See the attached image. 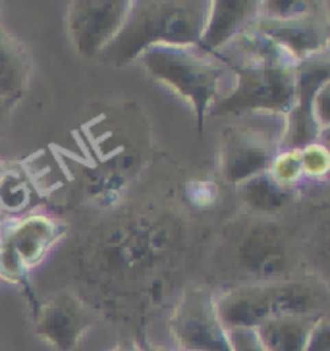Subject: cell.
I'll return each instance as SVG.
<instances>
[{"instance_id": "cell-1", "label": "cell", "mask_w": 330, "mask_h": 351, "mask_svg": "<svg viewBox=\"0 0 330 351\" xmlns=\"http://www.w3.org/2000/svg\"><path fill=\"white\" fill-rule=\"evenodd\" d=\"M218 56L230 66L234 85L230 95L215 106V110L236 116H286L290 112L296 101L299 64L259 32L255 21L218 52Z\"/></svg>"}, {"instance_id": "cell-2", "label": "cell", "mask_w": 330, "mask_h": 351, "mask_svg": "<svg viewBox=\"0 0 330 351\" xmlns=\"http://www.w3.org/2000/svg\"><path fill=\"white\" fill-rule=\"evenodd\" d=\"M155 82L189 104L197 120L199 134L209 114L226 99L234 73L218 54L207 52L199 45H158L137 58Z\"/></svg>"}, {"instance_id": "cell-3", "label": "cell", "mask_w": 330, "mask_h": 351, "mask_svg": "<svg viewBox=\"0 0 330 351\" xmlns=\"http://www.w3.org/2000/svg\"><path fill=\"white\" fill-rule=\"evenodd\" d=\"M211 0H139L120 35L104 51L114 66L135 62L158 45H199Z\"/></svg>"}, {"instance_id": "cell-4", "label": "cell", "mask_w": 330, "mask_h": 351, "mask_svg": "<svg viewBox=\"0 0 330 351\" xmlns=\"http://www.w3.org/2000/svg\"><path fill=\"white\" fill-rule=\"evenodd\" d=\"M284 116L241 114L222 132L220 176L237 187L253 176L267 172L270 158L282 149Z\"/></svg>"}, {"instance_id": "cell-5", "label": "cell", "mask_w": 330, "mask_h": 351, "mask_svg": "<svg viewBox=\"0 0 330 351\" xmlns=\"http://www.w3.org/2000/svg\"><path fill=\"white\" fill-rule=\"evenodd\" d=\"M66 226L47 213L0 218V280L27 286V276L51 255Z\"/></svg>"}, {"instance_id": "cell-6", "label": "cell", "mask_w": 330, "mask_h": 351, "mask_svg": "<svg viewBox=\"0 0 330 351\" xmlns=\"http://www.w3.org/2000/svg\"><path fill=\"white\" fill-rule=\"evenodd\" d=\"M168 330L176 351H230L217 311V291L209 286L184 289L172 309Z\"/></svg>"}, {"instance_id": "cell-7", "label": "cell", "mask_w": 330, "mask_h": 351, "mask_svg": "<svg viewBox=\"0 0 330 351\" xmlns=\"http://www.w3.org/2000/svg\"><path fill=\"white\" fill-rule=\"evenodd\" d=\"M134 0H75L64 16L66 37L82 58H97L120 35Z\"/></svg>"}, {"instance_id": "cell-8", "label": "cell", "mask_w": 330, "mask_h": 351, "mask_svg": "<svg viewBox=\"0 0 330 351\" xmlns=\"http://www.w3.org/2000/svg\"><path fill=\"white\" fill-rule=\"evenodd\" d=\"M35 334L52 351H75L93 326V317L83 301L60 289L35 307Z\"/></svg>"}, {"instance_id": "cell-9", "label": "cell", "mask_w": 330, "mask_h": 351, "mask_svg": "<svg viewBox=\"0 0 330 351\" xmlns=\"http://www.w3.org/2000/svg\"><path fill=\"white\" fill-rule=\"evenodd\" d=\"M255 27L298 64L330 51L329 2L317 12L286 20H255Z\"/></svg>"}, {"instance_id": "cell-10", "label": "cell", "mask_w": 330, "mask_h": 351, "mask_svg": "<svg viewBox=\"0 0 330 351\" xmlns=\"http://www.w3.org/2000/svg\"><path fill=\"white\" fill-rule=\"evenodd\" d=\"M217 311L226 330L257 328L272 317L268 282H246L217 291Z\"/></svg>"}, {"instance_id": "cell-11", "label": "cell", "mask_w": 330, "mask_h": 351, "mask_svg": "<svg viewBox=\"0 0 330 351\" xmlns=\"http://www.w3.org/2000/svg\"><path fill=\"white\" fill-rule=\"evenodd\" d=\"M259 18V0H213L209 2L199 47L218 54Z\"/></svg>"}, {"instance_id": "cell-12", "label": "cell", "mask_w": 330, "mask_h": 351, "mask_svg": "<svg viewBox=\"0 0 330 351\" xmlns=\"http://www.w3.org/2000/svg\"><path fill=\"white\" fill-rule=\"evenodd\" d=\"M270 309L274 315L317 319L329 313V288L317 280L290 278L268 282Z\"/></svg>"}, {"instance_id": "cell-13", "label": "cell", "mask_w": 330, "mask_h": 351, "mask_svg": "<svg viewBox=\"0 0 330 351\" xmlns=\"http://www.w3.org/2000/svg\"><path fill=\"white\" fill-rule=\"evenodd\" d=\"M30 82V52L0 20V104L18 103L27 91Z\"/></svg>"}, {"instance_id": "cell-14", "label": "cell", "mask_w": 330, "mask_h": 351, "mask_svg": "<svg viewBox=\"0 0 330 351\" xmlns=\"http://www.w3.org/2000/svg\"><path fill=\"white\" fill-rule=\"evenodd\" d=\"M241 205L259 215H274L288 207L294 199V189H284L274 184L267 172L249 178L248 182L236 187Z\"/></svg>"}, {"instance_id": "cell-15", "label": "cell", "mask_w": 330, "mask_h": 351, "mask_svg": "<svg viewBox=\"0 0 330 351\" xmlns=\"http://www.w3.org/2000/svg\"><path fill=\"white\" fill-rule=\"evenodd\" d=\"M315 319L274 315L257 326V334L267 351H303L305 338Z\"/></svg>"}, {"instance_id": "cell-16", "label": "cell", "mask_w": 330, "mask_h": 351, "mask_svg": "<svg viewBox=\"0 0 330 351\" xmlns=\"http://www.w3.org/2000/svg\"><path fill=\"white\" fill-rule=\"evenodd\" d=\"M32 201V189L18 168L6 166L0 172V215L14 218L25 215Z\"/></svg>"}, {"instance_id": "cell-17", "label": "cell", "mask_w": 330, "mask_h": 351, "mask_svg": "<svg viewBox=\"0 0 330 351\" xmlns=\"http://www.w3.org/2000/svg\"><path fill=\"white\" fill-rule=\"evenodd\" d=\"M267 174L280 187L298 191V187L305 182L303 170H301V160H299V149L276 151V155L268 162Z\"/></svg>"}, {"instance_id": "cell-18", "label": "cell", "mask_w": 330, "mask_h": 351, "mask_svg": "<svg viewBox=\"0 0 330 351\" xmlns=\"http://www.w3.org/2000/svg\"><path fill=\"white\" fill-rule=\"evenodd\" d=\"M299 160L303 170V180H309L313 184L327 182L330 172V153L329 145L313 141L299 149Z\"/></svg>"}, {"instance_id": "cell-19", "label": "cell", "mask_w": 330, "mask_h": 351, "mask_svg": "<svg viewBox=\"0 0 330 351\" xmlns=\"http://www.w3.org/2000/svg\"><path fill=\"white\" fill-rule=\"evenodd\" d=\"M327 2L313 0H259V18L263 20H286L317 12Z\"/></svg>"}, {"instance_id": "cell-20", "label": "cell", "mask_w": 330, "mask_h": 351, "mask_svg": "<svg viewBox=\"0 0 330 351\" xmlns=\"http://www.w3.org/2000/svg\"><path fill=\"white\" fill-rule=\"evenodd\" d=\"M303 351H330V319L329 313L320 315L311 322V328L305 338Z\"/></svg>"}, {"instance_id": "cell-21", "label": "cell", "mask_w": 330, "mask_h": 351, "mask_svg": "<svg viewBox=\"0 0 330 351\" xmlns=\"http://www.w3.org/2000/svg\"><path fill=\"white\" fill-rule=\"evenodd\" d=\"M330 82L320 85V89L315 93L311 101V116L315 120V124L319 128L322 137L327 139V132L330 128Z\"/></svg>"}, {"instance_id": "cell-22", "label": "cell", "mask_w": 330, "mask_h": 351, "mask_svg": "<svg viewBox=\"0 0 330 351\" xmlns=\"http://www.w3.org/2000/svg\"><path fill=\"white\" fill-rule=\"evenodd\" d=\"M228 350L230 351H267L261 341L257 328H234L226 330Z\"/></svg>"}, {"instance_id": "cell-23", "label": "cell", "mask_w": 330, "mask_h": 351, "mask_svg": "<svg viewBox=\"0 0 330 351\" xmlns=\"http://www.w3.org/2000/svg\"><path fill=\"white\" fill-rule=\"evenodd\" d=\"M108 351H143V343L137 340H126L116 343L114 348H110Z\"/></svg>"}, {"instance_id": "cell-24", "label": "cell", "mask_w": 330, "mask_h": 351, "mask_svg": "<svg viewBox=\"0 0 330 351\" xmlns=\"http://www.w3.org/2000/svg\"><path fill=\"white\" fill-rule=\"evenodd\" d=\"M143 351H176L172 346H161V343H151L147 341L143 343Z\"/></svg>"}, {"instance_id": "cell-25", "label": "cell", "mask_w": 330, "mask_h": 351, "mask_svg": "<svg viewBox=\"0 0 330 351\" xmlns=\"http://www.w3.org/2000/svg\"><path fill=\"white\" fill-rule=\"evenodd\" d=\"M4 168H6V165H4V162H2V160H0V172H2V170H4Z\"/></svg>"}]
</instances>
